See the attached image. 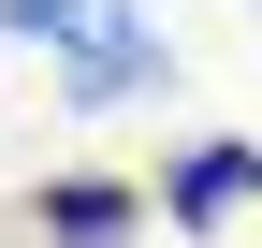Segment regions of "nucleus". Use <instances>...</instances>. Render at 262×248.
Listing matches in <instances>:
<instances>
[{
	"label": "nucleus",
	"instance_id": "nucleus-3",
	"mask_svg": "<svg viewBox=\"0 0 262 248\" xmlns=\"http://www.w3.org/2000/svg\"><path fill=\"white\" fill-rule=\"evenodd\" d=\"M131 219H146V204H131L117 175H58V190H44V234L58 248H131Z\"/></svg>",
	"mask_w": 262,
	"mask_h": 248
},
{
	"label": "nucleus",
	"instance_id": "nucleus-4",
	"mask_svg": "<svg viewBox=\"0 0 262 248\" xmlns=\"http://www.w3.org/2000/svg\"><path fill=\"white\" fill-rule=\"evenodd\" d=\"M0 29H15V44H73V29H88V0H0Z\"/></svg>",
	"mask_w": 262,
	"mask_h": 248
},
{
	"label": "nucleus",
	"instance_id": "nucleus-2",
	"mask_svg": "<svg viewBox=\"0 0 262 248\" xmlns=\"http://www.w3.org/2000/svg\"><path fill=\"white\" fill-rule=\"evenodd\" d=\"M248 190H262V146H189V161H175V190H160V204H175V219L204 234V219H233Z\"/></svg>",
	"mask_w": 262,
	"mask_h": 248
},
{
	"label": "nucleus",
	"instance_id": "nucleus-1",
	"mask_svg": "<svg viewBox=\"0 0 262 248\" xmlns=\"http://www.w3.org/2000/svg\"><path fill=\"white\" fill-rule=\"evenodd\" d=\"M131 88H160V44L131 15H88L73 29V102H131Z\"/></svg>",
	"mask_w": 262,
	"mask_h": 248
}]
</instances>
